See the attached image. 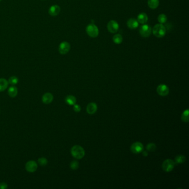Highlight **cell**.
I'll return each mask as SVG.
<instances>
[{
  "label": "cell",
  "instance_id": "1",
  "mask_svg": "<svg viewBox=\"0 0 189 189\" xmlns=\"http://www.w3.org/2000/svg\"><path fill=\"white\" fill-rule=\"evenodd\" d=\"M154 35L158 38H162L166 33V29L165 27L161 23L156 24L153 28Z\"/></svg>",
  "mask_w": 189,
  "mask_h": 189
},
{
  "label": "cell",
  "instance_id": "2",
  "mask_svg": "<svg viewBox=\"0 0 189 189\" xmlns=\"http://www.w3.org/2000/svg\"><path fill=\"white\" fill-rule=\"evenodd\" d=\"M72 156L77 159H81L85 155V151L84 149L80 145H74L71 149Z\"/></svg>",
  "mask_w": 189,
  "mask_h": 189
},
{
  "label": "cell",
  "instance_id": "3",
  "mask_svg": "<svg viewBox=\"0 0 189 189\" xmlns=\"http://www.w3.org/2000/svg\"><path fill=\"white\" fill-rule=\"evenodd\" d=\"M86 32L88 35L91 38H96L99 35V29L93 23H90L87 26Z\"/></svg>",
  "mask_w": 189,
  "mask_h": 189
},
{
  "label": "cell",
  "instance_id": "4",
  "mask_svg": "<svg viewBox=\"0 0 189 189\" xmlns=\"http://www.w3.org/2000/svg\"><path fill=\"white\" fill-rule=\"evenodd\" d=\"M152 32V29L150 26L144 24L143 26H142L140 29H139V33L140 35L143 37H149L151 35V33Z\"/></svg>",
  "mask_w": 189,
  "mask_h": 189
},
{
  "label": "cell",
  "instance_id": "5",
  "mask_svg": "<svg viewBox=\"0 0 189 189\" xmlns=\"http://www.w3.org/2000/svg\"><path fill=\"white\" fill-rule=\"evenodd\" d=\"M175 162L171 159L165 160L162 164V168L163 170L166 172H169L173 170L175 166Z\"/></svg>",
  "mask_w": 189,
  "mask_h": 189
},
{
  "label": "cell",
  "instance_id": "6",
  "mask_svg": "<svg viewBox=\"0 0 189 189\" xmlns=\"http://www.w3.org/2000/svg\"><path fill=\"white\" fill-rule=\"evenodd\" d=\"M156 91L160 96L165 97L169 93V88L166 85L162 84L158 86L156 88Z\"/></svg>",
  "mask_w": 189,
  "mask_h": 189
},
{
  "label": "cell",
  "instance_id": "7",
  "mask_svg": "<svg viewBox=\"0 0 189 189\" xmlns=\"http://www.w3.org/2000/svg\"><path fill=\"white\" fill-rule=\"evenodd\" d=\"M119 25L117 21L114 20H111L108 23L107 28L108 31L112 33H117L119 29Z\"/></svg>",
  "mask_w": 189,
  "mask_h": 189
},
{
  "label": "cell",
  "instance_id": "8",
  "mask_svg": "<svg viewBox=\"0 0 189 189\" xmlns=\"http://www.w3.org/2000/svg\"><path fill=\"white\" fill-rule=\"evenodd\" d=\"M144 150V146L140 142H135L132 145L130 150L134 154H139Z\"/></svg>",
  "mask_w": 189,
  "mask_h": 189
},
{
  "label": "cell",
  "instance_id": "9",
  "mask_svg": "<svg viewBox=\"0 0 189 189\" xmlns=\"http://www.w3.org/2000/svg\"><path fill=\"white\" fill-rule=\"evenodd\" d=\"M71 49V45L67 42H62L59 45L58 48L59 52L61 54H65L70 51Z\"/></svg>",
  "mask_w": 189,
  "mask_h": 189
},
{
  "label": "cell",
  "instance_id": "10",
  "mask_svg": "<svg viewBox=\"0 0 189 189\" xmlns=\"http://www.w3.org/2000/svg\"><path fill=\"white\" fill-rule=\"evenodd\" d=\"M37 169V164L35 161L31 160L27 162L26 164V169L29 172H33Z\"/></svg>",
  "mask_w": 189,
  "mask_h": 189
},
{
  "label": "cell",
  "instance_id": "11",
  "mask_svg": "<svg viewBox=\"0 0 189 189\" xmlns=\"http://www.w3.org/2000/svg\"><path fill=\"white\" fill-rule=\"evenodd\" d=\"M97 109H98V107H97V105L96 103H89L87 106V112L90 114V115H92V114H94L97 110Z\"/></svg>",
  "mask_w": 189,
  "mask_h": 189
},
{
  "label": "cell",
  "instance_id": "12",
  "mask_svg": "<svg viewBox=\"0 0 189 189\" xmlns=\"http://www.w3.org/2000/svg\"><path fill=\"white\" fill-rule=\"evenodd\" d=\"M139 22L137 19L134 18H131L127 21V26L131 29H134L139 26Z\"/></svg>",
  "mask_w": 189,
  "mask_h": 189
},
{
  "label": "cell",
  "instance_id": "13",
  "mask_svg": "<svg viewBox=\"0 0 189 189\" xmlns=\"http://www.w3.org/2000/svg\"><path fill=\"white\" fill-rule=\"evenodd\" d=\"M61 11V8L59 6L55 5L52 6L48 11L49 14L52 16H57Z\"/></svg>",
  "mask_w": 189,
  "mask_h": 189
},
{
  "label": "cell",
  "instance_id": "14",
  "mask_svg": "<svg viewBox=\"0 0 189 189\" xmlns=\"http://www.w3.org/2000/svg\"><path fill=\"white\" fill-rule=\"evenodd\" d=\"M53 99V95L50 93H47L42 97V102L46 104L51 103Z\"/></svg>",
  "mask_w": 189,
  "mask_h": 189
},
{
  "label": "cell",
  "instance_id": "15",
  "mask_svg": "<svg viewBox=\"0 0 189 189\" xmlns=\"http://www.w3.org/2000/svg\"><path fill=\"white\" fill-rule=\"evenodd\" d=\"M138 21L141 24H145L148 21V17L145 13H141L138 16Z\"/></svg>",
  "mask_w": 189,
  "mask_h": 189
},
{
  "label": "cell",
  "instance_id": "16",
  "mask_svg": "<svg viewBox=\"0 0 189 189\" xmlns=\"http://www.w3.org/2000/svg\"><path fill=\"white\" fill-rule=\"evenodd\" d=\"M148 5L151 9H156L159 6V0H148Z\"/></svg>",
  "mask_w": 189,
  "mask_h": 189
},
{
  "label": "cell",
  "instance_id": "17",
  "mask_svg": "<svg viewBox=\"0 0 189 189\" xmlns=\"http://www.w3.org/2000/svg\"><path fill=\"white\" fill-rule=\"evenodd\" d=\"M76 102H77L76 98L72 95L68 96L65 98V102L70 106H73L76 103Z\"/></svg>",
  "mask_w": 189,
  "mask_h": 189
},
{
  "label": "cell",
  "instance_id": "18",
  "mask_svg": "<svg viewBox=\"0 0 189 189\" xmlns=\"http://www.w3.org/2000/svg\"><path fill=\"white\" fill-rule=\"evenodd\" d=\"M8 93L11 97H12V98L15 97L17 95V93H18L17 88L15 86H11L9 89Z\"/></svg>",
  "mask_w": 189,
  "mask_h": 189
},
{
  "label": "cell",
  "instance_id": "19",
  "mask_svg": "<svg viewBox=\"0 0 189 189\" xmlns=\"http://www.w3.org/2000/svg\"><path fill=\"white\" fill-rule=\"evenodd\" d=\"M9 85V82L3 78H0V91L5 90Z\"/></svg>",
  "mask_w": 189,
  "mask_h": 189
},
{
  "label": "cell",
  "instance_id": "20",
  "mask_svg": "<svg viewBox=\"0 0 189 189\" xmlns=\"http://www.w3.org/2000/svg\"><path fill=\"white\" fill-rule=\"evenodd\" d=\"M123 40V37L120 34H117L113 36V42L117 44V45H120L122 43Z\"/></svg>",
  "mask_w": 189,
  "mask_h": 189
},
{
  "label": "cell",
  "instance_id": "21",
  "mask_svg": "<svg viewBox=\"0 0 189 189\" xmlns=\"http://www.w3.org/2000/svg\"><path fill=\"white\" fill-rule=\"evenodd\" d=\"M186 160V157L182 155H179L176 156L175 159V163L176 164H182Z\"/></svg>",
  "mask_w": 189,
  "mask_h": 189
},
{
  "label": "cell",
  "instance_id": "22",
  "mask_svg": "<svg viewBox=\"0 0 189 189\" xmlns=\"http://www.w3.org/2000/svg\"><path fill=\"white\" fill-rule=\"evenodd\" d=\"M189 109H186L185 110L182 116H181V120L185 123H188L189 121Z\"/></svg>",
  "mask_w": 189,
  "mask_h": 189
},
{
  "label": "cell",
  "instance_id": "23",
  "mask_svg": "<svg viewBox=\"0 0 189 189\" xmlns=\"http://www.w3.org/2000/svg\"><path fill=\"white\" fill-rule=\"evenodd\" d=\"M167 19H168L167 16L164 13L160 14L158 17V22L161 24H164V23H166L167 21Z\"/></svg>",
  "mask_w": 189,
  "mask_h": 189
},
{
  "label": "cell",
  "instance_id": "24",
  "mask_svg": "<svg viewBox=\"0 0 189 189\" xmlns=\"http://www.w3.org/2000/svg\"><path fill=\"white\" fill-rule=\"evenodd\" d=\"M18 81V78L16 76H12L9 79V83L12 85L16 84Z\"/></svg>",
  "mask_w": 189,
  "mask_h": 189
},
{
  "label": "cell",
  "instance_id": "25",
  "mask_svg": "<svg viewBox=\"0 0 189 189\" xmlns=\"http://www.w3.org/2000/svg\"><path fill=\"white\" fill-rule=\"evenodd\" d=\"M156 146L154 143H149L146 145V149L149 152H154L156 150Z\"/></svg>",
  "mask_w": 189,
  "mask_h": 189
},
{
  "label": "cell",
  "instance_id": "26",
  "mask_svg": "<svg viewBox=\"0 0 189 189\" xmlns=\"http://www.w3.org/2000/svg\"><path fill=\"white\" fill-rule=\"evenodd\" d=\"M70 167L72 170H77L79 168V163L77 161H73L70 164Z\"/></svg>",
  "mask_w": 189,
  "mask_h": 189
},
{
  "label": "cell",
  "instance_id": "27",
  "mask_svg": "<svg viewBox=\"0 0 189 189\" xmlns=\"http://www.w3.org/2000/svg\"><path fill=\"white\" fill-rule=\"evenodd\" d=\"M38 162L41 166H45L47 165L48 161L45 158H41L38 160Z\"/></svg>",
  "mask_w": 189,
  "mask_h": 189
},
{
  "label": "cell",
  "instance_id": "28",
  "mask_svg": "<svg viewBox=\"0 0 189 189\" xmlns=\"http://www.w3.org/2000/svg\"><path fill=\"white\" fill-rule=\"evenodd\" d=\"M74 106H73V109H74V110L75 111V112H79L80 111H81V106H79V105H78V104H74L73 105Z\"/></svg>",
  "mask_w": 189,
  "mask_h": 189
},
{
  "label": "cell",
  "instance_id": "29",
  "mask_svg": "<svg viewBox=\"0 0 189 189\" xmlns=\"http://www.w3.org/2000/svg\"><path fill=\"white\" fill-rule=\"evenodd\" d=\"M7 188V185L6 183L2 182L0 184V189H6Z\"/></svg>",
  "mask_w": 189,
  "mask_h": 189
},
{
  "label": "cell",
  "instance_id": "30",
  "mask_svg": "<svg viewBox=\"0 0 189 189\" xmlns=\"http://www.w3.org/2000/svg\"><path fill=\"white\" fill-rule=\"evenodd\" d=\"M143 156H148V153H147V152H146V151H144V152H143Z\"/></svg>",
  "mask_w": 189,
  "mask_h": 189
},
{
  "label": "cell",
  "instance_id": "31",
  "mask_svg": "<svg viewBox=\"0 0 189 189\" xmlns=\"http://www.w3.org/2000/svg\"><path fill=\"white\" fill-rule=\"evenodd\" d=\"M2 1V0H0V1Z\"/></svg>",
  "mask_w": 189,
  "mask_h": 189
}]
</instances>
